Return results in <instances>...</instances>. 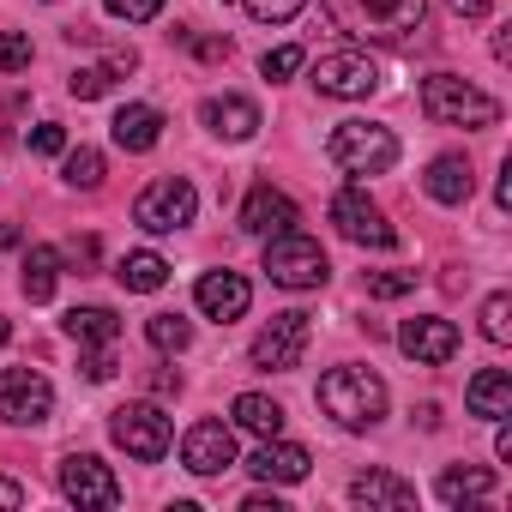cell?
<instances>
[{
  "instance_id": "cell-28",
  "label": "cell",
  "mask_w": 512,
  "mask_h": 512,
  "mask_svg": "<svg viewBox=\"0 0 512 512\" xmlns=\"http://www.w3.org/2000/svg\"><path fill=\"white\" fill-rule=\"evenodd\" d=\"M61 284V253L55 247H31L25 253V302H49Z\"/></svg>"
},
{
  "instance_id": "cell-25",
  "label": "cell",
  "mask_w": 512,
  "mask_h": 512,
  "mask_svg": "<svg viewBox=\"0 0 512 512\" xmlns=\"http://www.w3.org/2000/svg\"><path fill=\"white\" fill-rule=\"evenodd\" d=\"M422 187H428V199H440V205H464L470 187H476V175H470L464 157H434L428 175H422Z\"/></svg>"
},
{
  "instance_id": "cell-45",
  "label": "cell",
  "mask_w": 512,
  "mask_h": 512,
  "mask_svg": "<svg viewBox=\"0 0 512 512\" xmlns=\"http://www.w3.org/2000/svg\"><path fill=\"white\" fill-rule=\"evenodd\" d=\"M0 247H19V229L13 223H0Z\"/></svg>"
},
{
  "instance_id": "cell-26",
  "label": "cell",
  "mask_w": 512,
  "mask_h": 512,
  "mask_svg": "<svg viewBox=\"0 0 512 512\" xmlns=\"http://www.w3.org/2000/svg\"><path fill=\"white\" fill-rule=\"evenodd\" d=\"M115 278H121V290H133V296H157V290L169 284V260H163V253H121V260H115Z\"/></svg>"
},
{
  "instance_id": "cell-13",
  "label": "cell",
  "mask_w": 512,
  "mask_h": 512,
  "mask_svg": "<svg viewBox=\"0 0 512 512\" xmlns=\"http://www.w3.org/2000/svg\"><path fill=\"white\" fill-rule=\"evenodd\" d=\"M398 350L416 362V368H440L458 356V326L440 320V314H422V320H404L398 326Z\"/></svg>"
},
{
  "instance_id": "cell-21",
  "label": "cell",
  "mask_w": 512,
  "mask_h": 512,
  "mask_svg": "<svg viewBox=\"0 0 512 512\" xmlns=\"http://www.w3.org/2000/svg\"><path fill=\"white\" fill-rule=\"evenodd\" d=\"M109 133H115V145L121 151H151L157 139H163V115L151 109V103H127V109H115V121H109Z\"/></svg>"
},
{
  "instance_id": "cell-4",
  "label": "cell",
  "mask_w": 512,
  "mask_h": 512,
  "mask_svg": "<svg viewBox=\"0 0 512 512\" xmlns=\"http://www.w3.org/2000/svg\"><path fill=\"white\" fill-rule=\"evenodd\" d=\"M266 278L284 284V290H320L332 278V260L314 235L284 229V235H266Z\"/></svg>"
},
{
  "instance_id": "cell-44",
  "label": "cell",
  "mask_w": 512,
  "mask_h": 512,
  "mask_svg": "<svg viewBox=\"0 0 512 512\" xmlns=\"http://www.w3.org/2000/svg\"><path fill=\"white\" fill-rule=\"evenodd\" d=\"M494 452L512 458V428H506V416H500V428H494Z\"/></svg>"
},
{
  "instance_id": "cell-34",
  "label": "cell",
  "mask_w": 512,
  "mask_h": 512,
  "mask_svg": "<svg viewBox=\"0 0 512 512\" xmlns=\"http://www.w3.org/2000/svg\"><path fill=\"white\" fill-rule=\"evenodd\" d=\"M410 290H416V272H368V296H380V302H398Z\"/></svg>"
},
{
  "instance_id": "cell-32",
  "label": "cell",
  "mask_w": 512,
  "mask_h": 512,
  "mask_svg": "<svg viewBox=\"0 0 512 512\" xmlns=\"http://www.w3.org/2000/svg\"><path fill=\"white\" fill-rule=\"evenodd\" d=\"M229 7H241L247 19H260V25H290L308 0H229Z\"/></svg>"
},
{
  "instance_id": "cell-36",
  "label": "cell",
  "mask_w": 512,
  "mask_h": 512,
  "mask_svg": "<svg viewBox=\"0 0 512 512\" xmlns=\"http://www.w3.org/2000/svg\"><path fill=\"white\" fill-rule=\"evenodd\" d=\"M103 7H109L115 19H127V25H145V19L163 13V0H103Z\"/></svg>"
},
{
  "instance_id": "cell-43",
  "label": "cell",
  "mask_w": 512,
  "mask_h": 512,
  "mask_svg": "<svg viewBox=\"0 0 512 512\" xmlns=\"http://www.w3.org/2000/svg\"><path fill=\"white\" fill-rule=\"evenodd\" d=\"M452 13H458V19H482V13H488V0H452Z\"/></svg>"
},
{
  "instance_id": "cell-29",
  "label": "cell",
  "mask_w": 512,
  "mask_h": 512,
  "mask_svg": "<svg viewBox=\"0 0 512 512\" xmlns=\"http://www.w3.org/2000/svg\"><path fill=\"white\" fill-rule=\"evenodd\" d=\"M61 181L67 187H103V151H91V145H79V151H61Z\"/></svg>"
},
{
  "instance_id": "cell-16",
  "label": "cell",
  "mask_w": 512,
  "mask_h": 512,
  "mask_svg": "<svg viewBox=\"0 0 512 512\" xmlns=\"http://www.w3.org/2000/svg\"><path fill=\"white\" fill-rule=\"evenodd\" d=\"M193 302H199V314H211V320H241L247 314V302H253V284L241 278V272H205L199 278V290H193Z\"/></svg>"
},
{
  "instance_id": "cell-12",
  "label": "cell",
  "mask_w": 512,
  "mask_h": 512,
  "mask_svg": "<svg viewBox=\"0 0 512 512\" xmlns=\"http://www.w3.org/2000/svg\"><path fill=\"white\" fill-rule=\"evenodd\" d=\"M61 494H67L73 506H97V512L121 506V482H115V470H109L97 452H73V458H61Z\"/></svg>"
},
{
  "instance_id": "cell-8",
  "label": "cell",
  "mask_w": 512,
  "mask_h": 512,
  "mask_svg": "<svg viewBox=\"0 0 512 512\" xmlns=\"http://www.w3.org/2000/svg\"><path fill=\"white\" fill-rule=\"evenodd\" d=\"M109 434H115V446H121L127 458H139V464H157V458L169 452V440H175V428H169V416H163L157 404H121V410L109 416Z\"/></svg>"
},
{
  "instance_id": "cell-6",
  "label": "cell",
  "mask_w": 512,
  "mask_h": 512,
  "mask_svg": "<svg viewBox=\"0 0 512 512\" xmlns=\"http://www.w3.org/2000/svg\"><path fill=\"white\" fill-rule=\"evenodd\" d=\"M380 85H386V73H380V61H368L362 49H332V55L314 61V91H320V97L362 103V97H374Z\"/></svg>"
},
{
  "instance_id": "cell-18",
  "label": "cell",
  "mask_w": 512,
  "mask_h": 512,
  "mask_svg": "<svg viewBox=\"0 0 512 512\" xmlns=\"http://www.w3.org/2000/svg\"><path fill=\"white\" fill-rule=\"evenodd\" d=\"M308 464H314V458H308V446L278 440V434H272V440H260V452L247 458V470L260 476V482H302V476H308Z\"/></svg>"
},
{
  "instance_id": "cell-46",
  "label": "cell",
  "mask_w": 512,
  "mask_h": 512,
  "mask_svg": "<svg viewBox=\"0 0 512 512\" xmlns=\"http://www.w3.org/2000/svg\"><path fill=\"white\" fill-rule=\"evenodd\" d=\"M7 338H13V326H7V314H0V344H7Z\"/></svg>"
},
{
  "instance_id": "cell-41",
  "label": "cell",
  "mask_w": 512,
  "mask_h": 512,
  "mask_svg": "<svg viewBox=\"0 0 512 512\" xmlns=\"http://www.w3.org/2000/svg\"><path fill=\"white\" fill-rule=\"evenodd\" d=\"M0 506H7V512H13V506H25V488H19L13 476H0Z\"/></svg>"
},
{
  "instance_id": "cell-5",
  "label": "cell",
  "mask_w": 512,
  "mask_h": 512,
  "mask_svg": "<svg viewBox=\"0 0 512 512\" xmlns=\"http://www.w3.org/2000/svg\"><path fill=\"white\" fill-rule=\"evenodd\" d=\"M326 157L344 175H386L398 163V139H392V127H374V121H338L326 139Z\"/></svg>"
},
{
  "instance_id": "cell-15",
  "label": "cell",
  "mask_w": 512,
  "mask_h": 512,
  "mask_svg": "<svg viewBox=\"0 0 512 512\" xmlns=\"http://www.w3.org/2000/svg\"><path fill=\"white\" fill-rule=\"evenodd\" d=\"M296 223H302L296 199H290L284 187H272V181H260V187L241 199V229H247V235H284V229H296Z\"/></svg>"
},
{
  "instance_id": "cell-11",
  "label": "cell",
  "mask_w": 512,
  "mask_h": 512,
  "mask_svg": "<svg viewBox=\"0 0 512 512\" xmlns=\"http://www.w3.org/2000/svg\"><path fill=\"white\" fill-rule=\"evenodd\" d=\"M308 338H314V326H308V314H272V326L253 338V368L260 374H290V368H302V356H308Z\"/></svg>"
},
{
  "instance_id": "cell-30",
  "label": "cell",
  "mask_w": 512,
  "mask_h": 512,
  "mask_svg": "<svg viewBox=\"0 0 512 512\" xmlns=\"http://www.w3.org/2000/svg\"><path fill=\"white\" fill-rule=\"evenodd\" d=\"M145 338H151V350H187V344H193V320H181V314H151V320H145Z\"/></svg>"
},
{
  "instance_id": "cell-40",
  "label": "cell",
  "mask_w": 512,
  "mask_h": 512,
  "mask_svg": "<svg viewBox=\"0 0 512 512\" xmlns=\"http://www.w3.org/2000/svg\"><path fill=\"white\" fill-rule=\"evenodd\" d=\"M241 512H284V500H278V494H247Z\"/></svg>"
},
{
  "instance_id": "cell-19",
  "label": "cell",
  "mask_w": 512,
  "mask_h": 512,
  "mask_svg": "<svg viewBox=\"0 0 512 512\" xmlns=\"http://www.w3.org/2000/svg\"><path fill=\"white\" fill-rule=\"evenodd\" d=\"M199 121L217 139H253V133H260V103H247V97H205Z\"/></svg>"
},
{
  "instance_id": "cell-17",
  "label": "cell",
  "mask_w": 512,
  "mask_h": 512,
  "mask_svg": "<svg viewBox=\"0 0 512 512\" xmlns=\"http://www.w3.org/2000/svg\"><path fill=\"white\" fill-rule=\"evenodd\" d=\"M350 500L368 506V512H410L416 506V488L404 476H392V470H362L350 482Z\"/></svg>"
},
{
  "instance_id": "cell-10",
  "label": "cell",
  "mask_w": 512,
  "mask_h": 512,
  "mask_svg": "<svg viewBox=\"0 0 512 512\" xmlns=\"http://www.w3.org/2000/svg\"><path fill=\"white\" fill-rule=\"evenodd\" d=\"M326 217H332V229H338L344 241H356V247H398V229L386 223V211H380V205H374L362 187H344V193H332Z\"/></svg>"
},
{
  "instance_id": "cell-3",
  "label": "cell",
  "mask_w": 512,
  "mask_h": 512,
  "mask_svg": "<svg viewBox=\"0 0 512 512\" xmlns=\"http://www.w3.org/2000/svg\"><path fill=\"white\" fill-rule=\"evenodd\" d=\"M422 109H428V121H440V127H470V133H482V127L500 121V103H494L488 91H476L470 79H458V73H428V79H422Z\"/></svg>"
},
{
  "instance_id": "cell-37",
  "label": "cell",
  "mask_w": 512,
  "mask_h": 512,
  "mask_svg": "<svg viewBox=\"0 0 512 512\" xmlns=\"http://www.w3.org/2000/svg\"><path fill=\"white\" fill-rule=\"evenodd\" d=\"M31 151H37V157H61V151H67V127H55V121L31 127Z\"/></svg>"
},
{
  "instance_id": "cell-23",
  "label": "cell",
  "mask_w": 512,
  "mask_h": 512,
  "mask_svg": "<svg viewBox=\"0 0 512 512\" xmlns=\"http://www.w3.org/2000/svg\"><path fill=\"white\" fill-rule=\"evenodd\" d=\"M464 404H470V416H482V422H500V416H512V374H500V368H482V374L464 386Z\"/></svg>"
},
{
  "instance_id": "cell-2",
  "label": "cell",
  "mask_w": 512,
  "mask_h": 512,
  "mask_svg": "<svg viewBox=\"0 0 512 512\" xmlns=\"http://www.w3.org/2000/svg\"><path fill=\"white\" fill-rule=\"evenodd\" d=\"M320 410L338 428H374L386 416V380L374 368H332L320 380Z\"/></svg>"
},
{
  "instance_id": "cell-35",
  "label": "cell",
  "mask_w": 512,
  "mask_h": 512,
  "mask_svg": "<svg viewBox=\"0 0 512 512\" xmlns=\"http://www.w3.org/2000/svg\"><path fill=\"white\" fill-rule=\"evenodd\" d=\"M31 67V37L25 31H0V73H19Z\"/></svg>"
},
{
  "instance_id": "cell-38",
  "label": "cell",
  "mask_w": 512,
  "mask_h": 512,
  "mask_svg": "<svg viewBox=\"0 0 512 512\" xmlns=\"http://www.w3.org/2000/svg\"><path fill=\"white\" fill-rule=\"evenodd\" d=\"M181 43H187L193 55H205V61H223V55H229V43H223V37H193V31H181Z\"/></svg>"
},
{
  "instance_id": "cell-39",
  "label": "cell",
  "mask_w": 512,
  "mask_h": 512,
  "mask_svg": "<svg viewBox=\"0 0 512 512\" xmlns=\"http://www.w3.org/2000/svg\"><path fill=\"white\" fill-rule=\"evenodd\" d=\"M85 380H97V386L115 380V350H91V356H85Z\"/></svg>"
},
{
  "instance_id": "cell-1",
  "label": "cell",
  "mask_w": 512,
  "mask_h": 512,
  "mask_svg": "<svg viewBox=\"0 0 512 512\" xmlns=\"http://www.w3.org/2000/svg\"><path fill=\"white\" fill-rule=\"evenodd\" d=\"M326 13L356 43H404L410 31H422L428 0H326Z\"/></svg>"
},
{
  "instance_id": "cell-20",
  "label": "cell",
  "mask_w": 512,
  "mask_h": 512,
  "mask_svg": "<svg viewBox=\"0 0 512 512\" xmlns=\"http://www.w3.org/2000/svg\"><path fill=\"white\" fill-rule=\"evenodd\" d=\"M139 67V55L133 49H115L109 61H91V67H73V79H67V91L79 97V103H97V97H109L115 91V79H127Z\"/></svg>"
},
{
  "instance_id": "cell-42",
  "label": "cell",
  "mask_w": 512,
  "mask_h": 512,
  "mask_svg": "<svg viewBox=\"0 0 512 512\" xmlns=\"http://www.w3.org/2000/svg\"><path fill=\"white\" fill-rule=\"evenodd\" d=\"M151 392H163V398H169V392H181V374H169V368H157V374H151Z\"/></svg>"
},
{
  "instance_id": "cell-33",
  "label": "cell",
  "mask_w": 512,
  "mask_h": 512,
  "mask_svg": "<svg viewBox=\"0 0 512 512\" xmlns=\"http://www.w3.org/2000/svg\"><path fill=\"white\" fill-rule=\"evenodd\" d=\"M302 67H308V55H302L296 43H284V49H266V55H260V73H266V79H290V73H302Z\"/></svg>"
},
{
  "instance_id": "cell-31",
  "label": "cell",
  "mask_w": 512,
  "mask_h": 512,
  "mask_svg": "<svg viewBox=\"0 0 512 512\" xmlns=\"http://www.w3.org/2000/svg\"><path fill=\"white\" fill-rule=\"evenodd\" d=\"M482 338H488V344H512V296H506V290H494V296L482 302Z\"/></svg>"
},
{
  "instance_id": "cell-27",
  "label": "cell",
  "mask_w": 512,
  "mask_h": 512,
  "mask_svg": "<svg viewBox=\"0 0 512 512\" xmlns=\"http://www.w3.org/2000/svg\"><path fill=\"white\" fill-rule=\"evenodd\" d=\"M434 494L446 500V506H464V500H488L494 494V476L482 470V464H452V470H440V482H434Z\"/></svg>"
},
{
  "instance_id": "cell-14",
  "label": "cell",
  "mask_w": 512,
  "mask_h": 512,
  "mask_svg": "<svg viewBox=\"0 0 512 512\" xmlns=\"http://www.w3.org/2000/svg\"><path fill=\"white\" fill-rule=\"evenodd\" d=\"M181 464H187L193 476H223V470L235 464V434H229L223 422H193V428L181 434Z\"/></svg>"
},
{
  "instance_id": "cell-9",
  "label": "cell",
  "mask_w": 512,
  "mask_h": 512,
  "mask_svg": "<svg viewBox=\"0 0 512 512\" xmlns=\"http://www.w3.org/2000/svg\"><path fill=\"white\" fill-rule=\"evenodd\" d=\"M55 416V386L37 368H0V422L43 428Z\"/></svg>"
},
{
  "instance_id": "cell-24",
  "label": "cell",
  "mask_w": 512,
  "mask_h": 512,
  "mask_svg": "<svg viewBox=\"0 0 512 512\" xmlns=\"http://www.w3.org/2000/svg\"><path fill=\"white\" fill-rule=\"evenodd\" d=\"M229 410H235V428H241V434H253V440L284 434V404H278V398H266V392H241Z\"/></svg>"
},
{
  "instance_id": "cell-22",
  "label": "cell",
  "mask_w": 512,
  "mask_h": 512,
  "mask_svg": "<svg viewBox=\"0 0 512 512\" xmlns=\"http://www.w3.org/2000/svg\"><path fill=\"white\" fill-rule=\"evenodd\" d=\"M61 326H67V338L79 350H115L121 344V314L115 308H73Z\"/></svg>"
},
{
  "instance_id": "cell-7",
  "label": "cell",
  "mask_w": 512,
  "mask_h": 512,
  "mask_svg": "<svg viewBox=\"0 0 512 512\" xmlns=\"http://www.w3.org/2000/svg\"><path fill=\"white\" fill-rule=\"evenodd\" d=\"M193 211H199V193H193V181H181V175H163V181H151V187L133 199V223L151 229V235H175V229H187Z\"/></svg>"
}]
</instances>
